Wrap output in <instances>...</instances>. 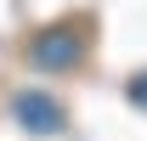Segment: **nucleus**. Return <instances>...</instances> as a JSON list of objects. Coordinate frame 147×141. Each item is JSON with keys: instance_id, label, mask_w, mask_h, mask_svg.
Returning <instances> with one entry per match:
<instances>
[{"instance_id": "obj_3", "label": "nucleus", "mask_w": 147, "mask_h": 141, "mask_svg": "<svg viewBox=\"0 0 147 141\" xmlns=\"http://www.w3.org/2000/svg\"><path fill=\"white\" fill-rule=\"evenodd\" d=\"M130 102H136V107H147V73H142V79H130Z\"/></svg>"}, {"instance_id": "obj_1", "label": "nucleus", "mask_w": 147, "mask_h": 141, "mask_svg": "<svg viewBox=\"0 0 147 141\" xmlns=\"http://www.w3.org/2000/svg\"><path fill=\"white\" fill-rule=\"evenodd\" d=\"M11 107H17V124H23V130H40V136L62 130V102L45 96V90H23Z\"/></svg>"}, {"instance_id": "obj_2", "label": "nucleus", "mask_w": 147, "mask_h": 141, "mask_svg": "<svg viewBox=\"0 0 147 141\" xmlns=\"http://www.w3.org/2000/svg\"><path fill=\"white\" fill-rule=\"evenodd\" d=\"M28 56H34V68H74L79 62V40L68 28H51V34H40L28 45Z\"/></svg>"}]
</instances>
